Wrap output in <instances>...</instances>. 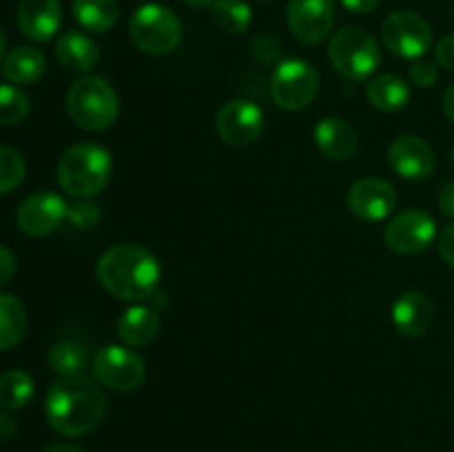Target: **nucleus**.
Segmentation results:
<instances>
[{"mask_svg":"<svg viewBox=\"0 0 454 452\" xmlns=\"http://www.w3.org/2000/svg\"><path fill=\"white\" fill-rule=\"evenodd\" d=\"M106 397L100 386L84 375L58 377L44 397V415L56 433L82 437L100 425Z\"/></svg>","mask_w":454,"mask_h":452,"instance_id":"nucleus-1","label":"nucleus"},{"mask_svg":"<svg viewBox=\"0 0 454 452\" xmlns=\"http://www.w3.org/2000/svg\"><path fill=\"white\" fill-rule=\"evenodd\" d=\"M98 282L109 295L124 301H145L158 292L160 261L140 244H115L98 260Z\"/></svg>","mask_w":454,"mask_h":452,"instance_id":"nucleus-2","label":"nucleus"},{"mask_svg":"<svg viewBox=\"0 0 454 452\" xmlns=\"http://www.w3.org/2000/svg\"><path fill=\"white\" fill-rule=\"evenodd\" d=\"M114 162L111 153L96 142H80L69 146L58 162V184L78 199L102 193L111 180Z\"/></svg>","mask_w":454,"mask_h":452,"instance_id":"nucleus-3","label":"nucleus"},{"mask_svg":"<svg viewBox=\"0 0 454 452\" xmlns=\"http://www.w3.org/2000/svg\"><path fill=\"white\" fill-rule=\"evenodd\" d=\"M67 111L84 131H105L118 120V93L105 78L84 75L67 91Z\"/></svg>","mask_w":454,"mask_h":452,"instance_id":"nucleus-4","label":"nucleus"},{"mask_svg":"<svg viewBox=\"0 0 454 452\" xmlns=\"http://www.w3.org/2000/svg\"><path fill=\"white\" fill-rule=\"evenodd\" d=\"M328 60L346 80L364 82L381 65V51L377 40L368 31L359 27H344L331 38Z\"/></svg>","mask_w":454,"mask_h":452,"instance_id":"nucleus-5","label":"nucleus"},{"mask_svg":"<svg viewBox=\"0 0 454 452\" xmlns=\"http://www.w3.org/2000/svg\"><path fill=\"white\" fill-rule=\"evenodd\" d=\"M133 44L149 56H167L182 43V22L160 3H146L133 12L129 22Z\"/></svg>","mask_w":454,"mask_h":452,"instance_id":"nucleus-6","label":"nucleus"},{"mask_svg":"<svg viewBox=\"0 0 454 452\" xmlns=\"http://www.w3.org/2000/svg\"><path fill=\"white\" fill-rule=\"evenodd\" d=\"M319 91V75L310 62L301 58L282 60L270 78V97L284 111H301L310 106Z\"/></svg>","mask_w":454,"mask_h":452,"instance_id":"nucleus-7","label":"nucleus"},{"mask_svg":"<svg viewBox=\"0 0 454 452\" xmlns=\"http://www.w3.org/2000/svg\"><path fill=\"white\" fill-rule=\"evenodd\" d=\"M96 379L111 390H136L145 381V359L129 346H105L91 359Z\"/></svg>","mask_w":454,"mask_h":452,"instance_id":"nucleus-8","label":"nucleus"},{"mask_svg":"<svg viewBox=\"0 0 454 452\" xmlns=\"http://www.w3.org/2000/svg\"><path fill=\"white\" fill-rule=\"evenodd\" d=\"M381 40L397 58L419 60L433 44V29L415 12H395L381 25Z\"/></svg>","mask_w":454,"mask_h":452,"instance_id":"nucleus-9","label":"nucleus"},{"mask_svg":"<svg viewBox=\"0 0 454 452\" xmlns=\"http://www.w3.org/2000/svg\"><path fill=\"white\" fill-rule=\"evenodd\" d=\"M437 238L433 215L421 208H406L388 222L384 230L386 246L399 255H419Z\"/></svg>","mask_w":454,"mask_h":452,"instance_id":"nucleus-10","label":"nucleus"},{"mask_svg":"<svg viewBox=\"0 0 454 452\" xmlns=\"http://www.w3.org/2000/svg\"><path fill=\"white\" fill-rule=\"evenodd\" d=\"M215 129L226 144L248 146L264 131V111L255 102L231 100L217 111Z\"/></svg>","mask_w":454,"mask_h":452,"instance_id":"nucleus-11","label":"nucleus"},{"mask_svg":"<svg viewBox=\"0 0 454 452\" xmlns=\"http://www.w3.org/2000/svg\"><path fill=\"white\" fill-rule=\"evenodd\" d=\"M291 34L304 44H317L331 35L335 25L333 0H291L286 7Z\"/></svg>","mask_w":454,"mask_h":452,"instance_id":"nucleus-12","label":"nucleus"},{"mask_svg":"<svg viewBox=\"0 0 454 452\" xmlns=\"http://www.w3.org/2000/svg\"><path fill=\"white\" fill-rule=\"evenodd\" d=\"M67 211L69 207L60 195L51 193V191H38L22 199L16 213V222L22 233L31 235V238H44L60 229L62 222L67 220Z\"/></svg>","mask_w":454,"mask_h":452,"instance_id":"nucleus-13","label":"nucleus"},{"mask_svg":"<svg viewBox=\"0 0 454 452\" xmlns=\"http://www.w3.org/2000/svg\"><path fill=\"white\" fill-rule=\"evenodd\" d=\"M346 207L364 222H381L397 207V193L390 182L381 177H362L346 195Z\"/></svg>","mask_w":454,"mask_h":452,"instance_id":"nucleus-14","label":"nucleus"},{"mask_svg":"<svg viewBox=\"0 0 454 452\" xmlns=\"http://www.w3.org/2000/svg\"><path fill=\"white\" fill-rule=\"evenodd\" d=\"M388 162L399 177L411 182H419L430 177L434 171V151L424 137L419 136H399L393 140L388 149Z\"/></svg>","mask_w":454,"mask_h":452,"instance_id":"nucleus-15","label":"nucleus"},{"mask_svg":"<svg viewBox=\"0 0 454 452\" xmlns=\"http://www.w3.org/2000/svg\"><path fill=\"white\" fill-rule=\"evenodd\" d=\"M62 22V7L58 0H20L18 27L22 35L34 43H49Z\"/></svg>","mask_w":454,"mask_h":452,"instance_id":"nucleus-16","label":"nucleus"},{"mask_svg":"<svg viewBox=\"0 0 454 452\" xmlns=\"http://www.w3.org/2000/svg\"><path fill=\"white\" fill-rule=\"evenodd\" d=\"M313 137L317 149L331 160H350L357 153V131L353 124L337 115L319 120L313 129Z\"/></svg>","mask_w":454,"mask_h":452,"instance_id":"nucleus-17","label":"nucleus"},{"mask_svg":"<svg viewBox=\"0 0 454 452\" xmlns=\"http://www.w3.org/2000/svg\"><path fill=\"white\" fill-rule=\"evenodd\" d=\"M434 304L419 291H408L393 306V323L402 335L419 337L433 326Z\"/></svg>","mask_w":454,"mask_h":452,"instance_id":"nucleus-18","label":"nucleus"},{"mask_svg":"<svg viewBox=\"0 0 454 452\" xmlns=\"http://www.w3.org/2000/svg\"><path fill=\"white\" fill-rule=\"evenodd\" d=\"M160 332V313L153 306L136 304L124 310L118 319V337L129 348L151 344Z\"/></svg>","mask_w":454,"mask_h":452,"instance_id":"nucleus-19","label":"nucleus"},{"mask_svg":"<svg viewBox=\"0 0 454 452\" xmlns=\"http://www.w3.org/2000/svg\"><path fill=\"white\" fill-rule=\"evenodd\" d=\"M56 58L69 71H91L100 60V49L82 31H67L56 40Z\"/></svg>","mask_w":454,"mask_h":452,"instance_id":"nucleus-20","label":"nucleus"},{"mask_svg":"<svg viewBox=\"0 0 454 452\" xmlns=\"http://www.w3.org/2000/svg\"><path fill=\"white\" fill-rule=\"evenodd\" d=\"M47 71L43 51L34 47H16L3 60V75L12 84H34Z\"/></svg>","mask_w":454,"mask_h":452,"instance_id":"nucleus-21","label":"nucleus"},{"mask_svg":"<svg viewBox=\"0 0 454 452\" xmlns=\"http://www.w3.org/2000/svg\"><path fill=\"white\" fill-rule=\"evenodd\" d=\"M366 97L375 109L384 111V113H393V111L403 109L408 105L411 87H408L402 75L381 74L368 82Z\"/></svg>","mask_w":454,"mask_h":452,"instance_id":"nucleus-22","label":"nucleus"},{"mask_svg":"<svg viewBox=\"0 0 454 452\" xmlns=\"http://www.w3.org/2000/svg\"><path fill=\"white\" fill-rule=\"evenodd\" d=\"M74 18L80 27L93 34H106L115 27L120 9L115 0H74Z\"/></svg>","mask_w":454,"mask_h":452,"instance_id":"nucleus-23","label":"nucleus"},{"mask_svg":"<svg viewBox=\"0 0 454 452\" xmlns=\"http://www.w3.org/2000/svg\"><path fill=\"white\" fill-rule=\"evenodd\" d=\"M27 308L16 295L0 292V350L16 348L27 332Z\"/></svg>","mask_w":454,"mask_h":452,"instance_id":"nucleus-24","label":"nucleus"},{"mask_svg":"<svg viewBox=\"0 0 454 452\" xmlns=\"http://www.w3.org/2000/svg\"><path fill=\"white\" fill-rule=\"evenodd\" d=\"M34 393L35 384L29 372L13 368V370L0 375V408L3 410H22L25 406H29Z\"/></svg>","mask_w":454,"mask_h":452,"instance_id":"nucleus-25","label":"nucleus"},{"mask_svg":"<svg viewBox=\"0 0 454 452\" xmlns=\"http://www.w3.org/2000/svg\"><path fill=\"white\" fill-rule=\"evenodd\" d=\"M47 363L60 377L82 375L84 368L89 366V353L78 341H58L49 348Z\"/></svg>","mask_w":454,"mask_h":452,"instance_id":"nucleus-26","label":"nucleus"},{"mask_svg":"<svg viewBox=\"0 0 454 452\" xmlns=\"http://www.w3.org/2000/svg\"><path fill=\"white\" fill-rule=\"evenodd\" d=\"M211 18L224 34L239 35L251 27L253 12L247 0H215L211 4Z\"/></svg>","mask_w":454,"mask_h":452,"instance_id":"nucleus-27","label":"nucleus"},{"mask_svg":"<svg viewBox=\"0 0 454 452\" xmlns=\"http://www.w3.org/2000/svg\"><path fill=\"white\" fill-rule=\"evenodd\" d=\"M29 111V96L18 84H0V124H20Z\"/></svg>","mask_w":454,"mask_h":452,"instance_id":"nucleus-28","label":"nucleus"},{"mask_svg":"<svg viewBox=\"0 0 454 452\" xmlns=\"http://www.w3.org/2000/svg\"><path fill=\"white\" fill-rule=\"evenodd\" d=\"M27 162L20 151L12 146H0V195L12 193L25 180Z\"/></svg>","mask_w":454,"mask_h":452,"instance_id":"nucleus-29","label":"nucleus"},{"mask_svg":"<svg viewBox=\"0 0 454 452\" xmlns=\"http://www.w3.org/2000/svg\"><path fill=\"white\" fill-rule=\"evenodd\" d=\"M67 220L74 226H78V229H91V226L100 222V208L93 202H89V199H78L67 211Z\"/></svg>","mask_w":454,"mask_h":452,"instance_id":"nucleus-30","label":"nucleus"},{"mask_svg":"<svg viewBox=\"0 0 454 452\" xmlns=\"http://www.w3.org/2000/svg\"><path fill=\"white\" fill-rule=\"evenodd\" d=\"M437 66H434V62L430 60H424V58H419V60L412 62L411 66V80L417 84V87L421 89H428L433 87L434 82H437Z\"/></svg>","mask_w":454,"mask_h":452,"instance_id":"nucleus-31","label":"nucleus"},{"mask_svg":"<svg viewBox=\"0 0 454 452\" xmlns=\"http://www.w3.org/2000/svg\"><path fill=\"white\" fill-rule=\"evenodd\" d=\"M253 53L262 62H275L279 56V43L273 35H260L253 40Z\"/></svg>","mask_w":454,"mask_h":452,"instance_id":"nucleus-32","label":"nucleus"},{"mask_svg":"<svg viewBox=\"0 0 454 452\" xmlns=\"http://www.w3.org/2000/svg\"><path fill=\"white\" fill-rule=\"evenodd\" d=\"M434 58H437V62L443 69L454 74V34L443 35V38L439 40L437 47H434Z\"/></svg>","mask_w":454,"mask_h":452,"instance_id":"nucleus-33","label":"nucleus"},{"mask_svg":"<svg viewBox=\"0 0 454 452\" xmlns=\"http://www.w3.org/2000/svg\"><path fill=\"white\" fill-rule=\"evenodd\" d=\"M13 273H16V255L12 248L0 244V288L12 282Z\"/></svg>","mask_w":454,"mask_h":452,"instance_id":"nucleus-34","label":"nucleus"},{"mask_svg":"<svg viewBox=\"0 0 454 452\" xmlns=\"http://www.w3.org/2000/svg\"><path fill=\"white\" fill-rule=\"evenodd\" d=\"M439 255L450 269H454V224L446 226L439 235Z\"/></svg>","mask_w":454,"mask_h":452,"instance_id":"nucleus-35","label":"nucleus"},{"mask_svg":"<svg viewBox=\"0 0 454 452\" xmlns=\"http://www.w3.org/2000/svg\"><path fill=\"white\" fill-rule=\"evenodd\" d=\"M439 208L446 217H454V180L446 182L439 191Z\"/></svg>","mask_w":454,"mask_h":452,"instance_id":"nucleus-36","label":"nucleus"},{"mask_svg":"<svg viewBox=\"0 0 454 452\" xmlns=\"http://www.w3.org/2000/svg\"><path fill=\"white\" fill-rule=\"evenodd\" d=\"M340 3L344 4V9H348V12L364 16V13L375 12L377 4H380V0H340Z\"/></svg>","mask_w":454,"mask_h":452,"instance_id":"nucleus-37","label":"nucleus"},{"mask_svg":"<svg viewBox=\"0 0 454 452\" xmlns=\"http://www.w3.org/2000/svg\"><path fill=\"white\" fill-rule=\"evenodd\" d=\"M16 430H18V424H16V419H13L12 415H7V412H3V415H0V439H12L13 434H16Z\"/></svg>","mask_w":454,"mask_h":452,"instance_id":"nucleus-38","label":"nucleus"},{"mask_svg":"<svg viewBox=\"0 0 454 452\" xmlns=\"http://www.w3.org/2000/svg\"><path fill=\"white\" fill-rule=\"evenodd\" d=\"M443 113H446L450 122H454V82L443 93Z\"/></svg>","mask_w":454,"mask_h":452,"instance_id":"nucleus-39","label":"nucleus"},{"mask_svg":"<svg viewBox=\"0 0 454 452\" xmlns=\"http://www.w3.org/2000/svg\"><path fill=\"white\" fill-rule=\"evenodd\" d=\"M44 452H84V450L78 446H67V443H60V446H53Z\"/></svg>","mask_w":454,"mask_h":452,"instance_id":"nucleus-40","label":"nucleus"},{"mask_svg":"<svg viewBox=\"0 0 454 452\" xmlns=\"http://www.w3.org/2000/svg\"><path fill=\"white\" fill-rule=\"evenodd\" d=\"M184 3L193 9H204V7H211L215 0H184Z\"/></svg>","mask_w":454,"mask_h":452,"instance_id":"nucleus-41","label":"nucleus"},{"mask_svg":"<svg viewBox=\"0 0 454 452\" xmlns=\"http://www.w3.org/2000/svg\"><path fill=\"white\" fill-rule=\"evenodd\" d=\"M4 49H7V38H4L3 29H0V60H3V56H4Z\"/></svg>","mask_w":454,"mask_h":452,"instance_id":"nucleus-42","label":"nucleus"},{"mask_svg":"<svg viewBox=\"0 0 454 452\" xmlns=\"http://www.w3.org/2000/svg\"><path fill=\"white\" fill-rule=\"evenodd\" d=\"M450 160H452V164H454V146H452V151H450Z\"/></svg>","mask_w":454,"mask_h":452,"instance_id":"nucleus-43","label":"nucleus"},{"mask_svg":"<svg viewBox=\"0 0 454 452\" xmlns=\"http://www.w3.org/2000/svg\"><path fill=\"white\" fill-rule=\"evenodd\" d=\"M264 3H269V0H264Z\"/></svg>","mask_w":454,"mask_h":452,"instance_id":"nucleus-44","label":"nucleus"}]
</instances>
